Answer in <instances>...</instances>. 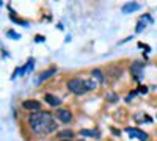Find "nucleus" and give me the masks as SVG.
Returning <instances> with one entry per match:
<instances>
[{"label": "nucleus", "mask_w": 157, "mask_h": 141, "mask_svg": "<svg viewBox=\"0 0 157 141\" xmlns=\"http://www.w3.org/2000/svg\"><path fill=\"white\" fill-rule=\"evenodd\" d=\"M80 141H85V139H80Z\"/></svg>", "instance_id": "27"}, {"label": "nucleus", "mask_w": 157, "mask_h": 141, "mask_svg": "<svg viewBox=\"0 0 157 141\" xmlns=\"http://www.w3.org/2000/svg\"><path fill=\"white\" fill-rule=\"evenodd\" d=\"M61 141H74V139H61Z\"/></svg>", "instance_id": "26"}, {"label": "nucleus", "mask_w": 157, "mask_h": 141, "mask_svg": "<svg viewBox=\"0 0 157 141\" xmlns=\"http://www.w3.org/2000/svg\"><path fill=\"white\" fill-rule=\"evenodd\" d=\"M21 107L29 113H36V111H43V102L38 99H25L21 102Z\"/></svg>", "instance_id": "6"}, {"label": "nucleus", "mask_w": 157, "mask_h": 141, "mask_svg": "<svg viewBox=\"0 0 157 141\" xmlns=\"http://www.w3.org/2000/svg\"><path fill=\"white\" fill-rule=\"evenodd\" d=\"M110 130H112L113 135H116V136H120V135H121V130H116V129H113V127H110Z\"/></svg>", "instance_id": "25"}, {"label": "nucleus", "mask_w": 157, "mask_h": 141, "mask_svg": "<svg viewBox=\"0 0 157 141\" xmlns=\"http://www.w3.org/2000/svg\"><path fill=\"white\" fill-rule=\"evenodd\" d=\"M134 119L137 121V122H151V118H148V116H145V114H143V113H137L135 114V116H134Z\"/></svg>", "instance_id": "17"}, {"label": "nucleus", "mask_w": 157, "mask_h": 141, "mask_svg": "<svg viewBox=\"0 0 157 141\" xmlns=\"http://www.w3.org/2000/svg\"><path fill=\"white\" fill-rule=\"evenodd\" d=\"M143 71H145V63L140 61V60H134V61L129 65V72H130V75L134 77L135 82H140V80H141Z\"/></svg>", "instance_id": "5"}, {"label": "nucleus", "mask_w": 157, "mask_h": 141, "mask_svg": "<svg viewBox=\"0 0 157 141\" xmlns=\"http://www.w3.org/2000/svg\"><path fill=\"white\" fill-rule=\"evenodd\" d=\"M24 66H25V69H27V72H30V71L33 69V66H35V60H33V58H30V60H29L27 63H25Z\"/></svg>", "instance_id": "21"}, {"label": "nucleus", "mask_w": 157, "mask_h": 141, "mask_svg": "<svg viewBox=\"0 0 157 141\" xmlns=\"http://www.w3.org/2000/svg\"><path fill=\"white\" fill-rule=\"evenodd\" d=\"M54 116H55V119H57L58 122H61V124H71V122L74 121V113H72V110L64 108V107L57 108L55 113H54Z\"/></svg>", "instance_id": "4"}, {"label": "nucleus", "mask_w": 157, "mask_h": 141, "mask_svg": "<svg viewBox=\"0 0 157 141\" xmlns=\"http://www.w3.org/2000/svg\"><path fill=\"white\" fill-rule=\"evenodd\" d=\"M140 8H141V5H140V3H137V2H127V3H124V5H123L121 11L124 13V14H132V13L138 11Z\"/></svg>", "instance_id": "13"}, {"label": "nucleus", "mask_w": 157, "mask_h": 141, "mask_svg": "<svg viewBox=\"0 0 157 141\" xmlns=\"http://www.w3.org/2000/svg\"><path fill=\"white\" fill-rule=\"evenodd\" d=\"M137 91H138V94H148V93H149V88H148L146 85H140V86L137 88Z\"/></svg>", "instance_id": "20"}, {"label": "nucleus", "mask_w": 157, "mask_h": 141, "mask_svg": "<svg viewBox=\"0 0 157 141\" xmlns=\"http://www.w3.org/2000/svg\"><path fill=\"white\" fill-rule=\"evenodd\" d=\"M126 133L130 136V138H135L138 141H148L149 139V135L146 132H143L140 129H137V127H126Z\"/></svg>", "instance_id": "7"}, {"label": "nucleus", "mask_w": 157, "mask_h": 141, "mask_svg": "<svg viewBox=\"0 0 157 141\" xmlns=\"http://www.w3.org/2000/svg\"><path fill=\"white\" fill-rule=\"evenodd\" d=\"M146 25H148L146 22H143V20H138V22H137V28H135V32H137V33H141L143 30L146 28Z\"/></svg>", "instance_id": "18"}, {"label": "nucleus", "mask_w": 157, "mask_h": 141, "mask_svg": "<svg viewBox=\"0 0 157 141\" xmlns=\"http://www.w3.org/2000/svg\"><path fill=\"white\" fill-rule=\"evenodd\" d=\"M138 94V91H137V89H135V91H130L129 94H127V97H126V102H127V104H130V100H132L135 96Z\"/></svg>", "instance_id": "22"}, {"label": "nucleus", "mask_w": 157, "mask_h": 141, "mask_svg": "<svg viewBox=\"0 0 157 141\" xmlns=\"http://www.w3.org/2000/svg\"><path fill=\"white\" fill-rule=\"evenodd\" d=\"M44 104L49 105L50 108H60L61 107V99L55 94H52V93H46L44 94Z\"/></svg>", "instance_id": "9"}, {"label": "nucleus", "mask_w": 157, "mask_h": 141, "mask_svg": "<svg viewBox=\"0 0 157 141\" xmlns=\"http://www.w3.org/2000/svg\"><path fill=\"white\" fill-rule=\"evenodd\" d=\"M57 72H58V68H57V66H49V68L44 69L43 72H39V75H38V83L47 82V80L52 79V77H54Z\"/></svg>", "instance_id": "10"}, {"label": "nucleus", "mask_w": 157, "mask_h": 141, "mask_svg": "<svg viewBox=\"0 0 157 141\" xmlns=\"http://www.w3.org/2000/svg\"><path fill=\"white\" fill-rule=\"evenodd\" d=\"M44 39H46V38L41 36V35H36V38H35V41H36V43H43Z\"/></svg>", "instance_id": "24"}, {"label": "nucleus", "mask_w": 157, "mask_h": 141, "mask_svg": "<svg viewBox=\"0 0 157 141\" xmlns=\"http://www.w3.org/2000/svg\"><path fill=\"white\" fill-rule=\"evenodd\" d=\"M123 72H124V66L121 65V63H112V65H109L107 69H105L107 82H115L118 79H121Z\"/></svg>", "instance_id": "3"}, {"label": "nucleus", "mask_w": 157, "mask_h": 141, "mask_svg": "<svg viewBox=\"0 0 157 141\" xmlns=\"http://www.w3.org/2000/svg\"><path fill=\"white\" fill-rule=\"evenodd\" d=\"M6 36L8 38H13V39H21V35L16 33L14 30H6Z\"/></svg>", "instance_id": "19"}, {"label": "nucleus", "mask_w": 157, "mask_h": 141, "mask_svg": "<svg viewBox=\"0 0 157 141\" xmlns=\"http://www.w3.org/2000/svg\"><path fill=\"white\" fill-rule=\"evenodd\" d=\"M77 133L71 129V127H64V129H60L57 133H55V139L61 141V139H75Z\"/></svg>", "instance_id": "8"}, {"label": "nucleus", "mask_w": 157, "mask_h": 141, "mask_svg": "<svg viewBox=\"0 0 157 141\" xmlns=\"http://www.w3.org/2000/svg\"><path fill=\"white\" fill-rule=\"evenodd\" d=\"M66 89H68V93H71L77 97L88 94V89L85 86V79H82V77H71L66 82Z\"/></svg>", "instance_id": "2"}, {"label": "nucleus", "mask_w": 157, "mask_h": 141, "mask_svg": "<svg viewBox=\"0 0 157 141\" xmlns=\"http://www.w3.org/2000/svg\"><path fill=\"white\" fill-rule=\"evenodd\" d=\"M105 100L110 102V104H116V102H120V96H118L116 93H113V91H109L105 94Z\"/></svg>", "instance_id": "14"}, {"label": "nucleus", "mask_w": 157, "mask_h": 141, "mask_svg": "<svg viewBox=\"0 0 157 141\" xmlns=\"http://www.w3.org/2000/svg\"><path fill=\"white\" fill-rule=\"evenodd\" d=\"M27 125L29 129L36 133V135H52L57 133V119L54 116L52 111H36V113H30L27 116Z\"/></svg>", "instance_id": "1"}, {"label": "nucleus", "mask_w": 157, "mask_h": 141, "mask_svg": "<svg viewBox=\"0 0 157 141\" xmlns=\"http://www.w3.org/2000/svg\"><path fill=\"white\" fill-rule=\"evenodd\" d=\"M90 77L91 79H94L99 85H104L107 82V77H105V72H104L102 69H99V68H93L90 71Z\"/></svg>", "instance_id": "11"}, {"label": "nucleus", "mask_w": 157, "mask_h": 141, "mask_svg": "<svg viewBox=\"0 0 157 141\" xmlns=\"http://www.w3.org/2000/svg\"><path fill=\"white\" fill-rule=\"evenodd\" d=\"M10 19L14 22V24H19V25H22V27H29V20H24V19H21V17H16L14 16V13L11 11V14H10Z\"/></svg>", "instance_id": "15"}, {"label": "nucleus", "mask_w": 157, "mask_h": 141, "mask_svg": "<svg viewBox=\"0 0 157 141\" xmlns=\"http://www.w3.org/2000/svg\"><path fill=\"white\" fill-rule=\"evenodd\" d=\"M78 135L85 136V138H101V130L98 127H93V129H80L78 130Z\"/></svg>", "instance_id": "12"}, {"label": "nucleus", "mask_w": 157, "mask_h": 141, "mask_svg": "<svg viewBox=\"0 0 157 141\" xmlns=\"http://www.w3.org/2000/svg\"><path fill=\"white\" fill-rule=\"evenodd\" d=\"M24 74H27V69H25V66L16 68L14 72H13V75H11V79H16V77H21V75H24Z\"/></svg>", "instance_id": "16"}, {"label": "nucleus", "mask_w": 157, "mask_h": 141, "mask_svg": "<svg viewBox=\"0 0 157 141\" xmlns=\"http://www.w3.org/2000/svg\"><path fill=\"white\" fill-rule=\"evenodd\" d=\"M140 20L146 22V24H148V22H149V24H152V17H151L149 14H145V16H141V17H140Z\"/></svg>", "instance_id": "23"}]
</instances>
